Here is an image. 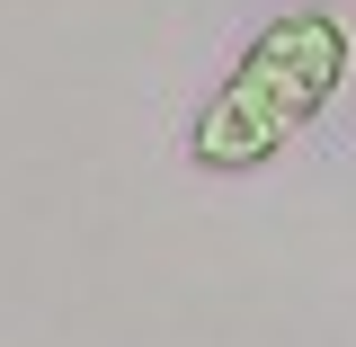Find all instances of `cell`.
<instances>
[{"mask_svg": "<svg viewBox=\"0 0 356 347\" xmlns=\"http://www.w3.org/2000/svg\"><path fill=\"white\" fill-rule=\"evenodd\" d=\"M356 45L348 27L330 18V9H285V18H267L259 36L241 45V63L222 72V89L196 107V134H187V161L196 170H267L294 134L339 98V81H348Z\"/></svg>", "mask_w": 356, "mask_h": 347, "instance_id": "obj_1", "label": "cell"}]
</instances>
